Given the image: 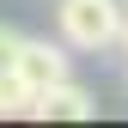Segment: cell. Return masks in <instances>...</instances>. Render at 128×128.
<instances>
[{
    "mask_svg": "<svg viewBox=\"0 0 128 128\" xmlns=\"http://www.w3.org/2000/svg\"><path fill=\"white\" fill-rule=\"evenodd\" d=\"M12 55H18V30H12V24H0V73L12 67Z\"/></svg>",
    "mask_w": 128,
    "mask_h": 128,
    "instance_id": "obj_5",
    "label": "cell"
},
{
    "mask_svg": "<svg viewBox=\"0 0 128 128\" xmlns=\"http://www.w3.org/2000/svg\"><path fill=\"white\" fill-rule=\"evenodd\" d=\"M55 24H61V43L67 49H116L122 37V0H55Z\"/></svg>",
    "mask_w": 128,
    "mask_h": 128,
    "instance_id": "obj_1",
    "label": "cell"
},
{
    "mask_svg": "<svg viewBox=\"0 0 128 128\" xmlns=\"http://www.w3.org/2000/svg\"><path fill=\"white\" fill-rule=\"evenodd\" d=\"M24 104H30V86L6 67V73H0V116H24Z\"/></svg>",
    "mask_w": 128,
    "mask_h": 128,
    "instance_id": "obj_4",
    "label": "cell"
},
{
    "mask_svg": "<svg viewBox=\"0 0 128 128\" xmlns=\"http://www.w3.org/2000/svg\"><path fill=\"white\" fill-rule=\"evenodd\" d=\"M122 6H128V0H122Z\"/></svg>",
    "mask_w": 128,
    "mask_h": 128,
    "instance_id": "obj_6",
    "label": "cell"
},
{
    "mask_svg": "<svg viewBox=\"0 0 128 128\" xmlns=\"http://www.w3.org/2000/svg\"><path fill=\"white\" fill-rule=\"evenodd\" d=\"M24 116H37V122H92L98 116V98H92L86 86H73V73H67V79H55V86L30 92Z\"/></svg>",
    "mask_w": 128,
    "mask_h": 128,
    "instance_id": "obj_2",
    "label": "cell"
},
{
    "mask_svg": "<svg viewBox=\"0 0 128 128\" xmlns=\"http://www.w3.org/2000/svg\"><path fill=\"white\" fill-rule=\"evenodd\" d=\"M12 73H18L30 92H43V86H55V79H67V43H49V37H18Z\"/></svg>",
    "mask_w": 128,
    "mask_h": 128,
    "instance_id": "obj_3",
    "label": "cell"
}]
</instances>
